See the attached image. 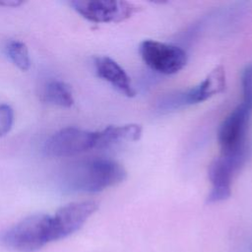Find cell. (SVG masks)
I'll return each instance as SVG.
<instances>
[{"label":"cell","mask_w":252,"mask_h":252,"mask_svg":"<svg viewBox=\"0 0 252 252\" xmlns=\"http://www.w3.org/2000/svg\"><path fill=\"white\" fill-rule=\"evenodd\" d=\"M51 241V216L45 214L27 217L1 236L3 245L17 252H35Z\"/></svg>","instance_id":"obj_2"},{"label":"cell","mask_w":252,"mask_h":252,"mask_svg":"<svg viewBox=\"0 0 252 252\" xmlns=\"http://www.w3.org/2000/svg\"><path fill=\"white\" fill-rule=\"evenodd\" d=\"M94 201H82L67 204L51 216L53 241L63 239L79 230L89 218L96 212Z\"/></svg>","instance_id":"obj_7"},{"label":"cell","mask_w":252,"mask_h":252,"mask_svg":"<svg viewBox=\"0 0 252 252\" xmlns=\"http://www.w3.org/2000/svg\"><path fill=\"white\" fill-rule=\"evenodd\" d=\"M24 1L21 0H1L0 1V6L3 7H19L22 4H24Z\"/></svg>","instance_id":"obj_15"},{"label":"cell","mask_w":252,"mask_h":252,"mask_svg":"<svg viewBox=\"0 0 252 252\" xmlns=\"http://www.w3.org/2000/svg\"><path fill=\"white\" fill-rule=\"evenodd\" d=\"M96 75L109 83L120 94L133 97L136 94L131 80L125 70L113 59L107 56H99L94 59Z\"/></svg>","instance_id":"obj_9"},{"label":"cell","mask_w":252,"mask_h":252,"mask_svg":"<svg viewBox=\"0 0 252 252\" xmlns=\"http://www.w3.org/2000/svg\"><path fill=\"white\" fill-rule=\"evenodd\" d=\"M251 114L252 108L242 102L224 118L218 132L220 156L246 162L249 157L247 132Z\"/></svg>","instance_id":"obj_3"},{"label":"cell","mask_w":252,"mask_h":252,"mask_svg":"<svg viewBox=\"0 0 252 252\" xmlns=\"http://www.w3.org/2000/svg\"><path fill=\"white\" fill-rule=\"evenodd\" d=\"M239 168L229 159L220 156L209 165L208 174L212 189L207 197L208 203H218L228 199L231 195L233 175Z\"/></svg>","instance_id":"obj_8"},{"label":"cell","mask_w":252,"mask_h":252,"mask_svg":"<svg viewBox=\"0 0 252 252\" xmlns=\"http://www.w3.org/2000/svg\"><path fill=\"white\" fill-rule=\"evenodd\" d=\"M70 4L82 17L94 23L123 22L138 10L133 3L117 0H75Z\"/></svg>","instance_id":"obj_6"},{"label":"cell","mask_w":252,"mask_h":252,"mask_svg":"<svg viewBox=\"0 0 252 252\" xmlns=\"http://www.w3.org/2000/svg\"><path fill=\"white\" fill-rule=\"evenodd\" d=\"M226 86L225 71L222 65L216 66L207 77L196 86L200 101L203 102L208 98L222 93Z\"/></svg>","instance_id":"obj_10"},{"label":"cell","mask_w":252,"mask_h":252,"mask_svg":"<svg viewBox=\"0 0 252 252\" xmlns=\"http://www.w3.org/2000/svg\"><path fill=\"white\" fill-rule=\"evenodd\" d=\"M139 53L148 67L162 75H173L187 63V53L181 47L153 39L140 43Z\"/></svg>","instance_id":"obj_5"},{"label":"cell","mask_w":252,"mask_h":252,"mask_svg":"<svg viewBox=\"0 0 252 252\" xmlns=\"http://www.w3.org/2000/svg\"><path fill=\"white\" fill-rule=\"evenodd\" d=\"M14 123V111L8 104H0V137L7 135Z\"/></svg>","instance_id":"obj_14"},{"label":"cell","mask_w":252,"mask_h":252,"mask_svg":"<svg viewBox=\"0 0 252 252\" xmlns=\"http://www.w3.org/2000/svg\"><path fill=\"white\" fill-rule=\"evenodd\" d=\"M6 52L10 60L20 70L27 71L31 67V59L27 45L20 40H10L6 45Z\"/></svg>","instance_id":"obj_12"},{"label":"cell","mask_w":252,"mask_h":252,"mask_svg":"<svg viewBox=\"0 0 252 252\" xmlns=\"http://www.w3.org/2000/svg\"><path fill=\"white\" fill-rule=\"evenodd\" d=\"M243 103L252 108V64L246 66L241 75Z\"/></svg>","instance_id":"obj_13"},{"label":"cell","mask_w":252,"mask_h":252,"mask_svg":"<svg viewBox=\"0 0 252 252\" xmlns=\"http://www.w3.org/2000/svg\"><path fill=\"white\" fill-rule=\"evenodd\" d=\"M126 178V170L110 158H95L72 165L66 172L64 184L76 192L97 193L119 184Z\"/></svg>","instance_id":"obj_1"},{"label":"cell","mask_w":252,"mask_h":252,"mask_svg":"<svg viewBox=\"0 0 252 252\" xmlns=\"http://www.w3.org/2000/svg\"><path fill=\"white\" fill-rule=\"evenodd\" d=\"M43 98L45 101L62 106L70 107L74 103V97L70 87L62 81H50L43 90Z\"/></svg>","instance_id":"obj_11"},{"label":"cell","mask_w":252,"mask_h":252,"mask_svg":"<svg viewBox=\"0 0 252 252\" xmlns=\"http://www.w3.org/2000/svg\"><path fill=\"white\" fill-rule=\"evenodd\" d=\"M99 147V131H87L77 127L60 129L44 143V154L52 158L76 156Z\"/></svg>","instance_id":"obj_4"}]
</instances>
